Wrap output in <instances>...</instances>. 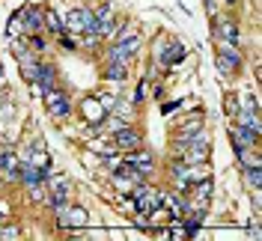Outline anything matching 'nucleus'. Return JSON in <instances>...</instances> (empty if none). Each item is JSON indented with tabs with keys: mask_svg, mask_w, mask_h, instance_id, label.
I'll return each instance as SVG.
<instances>
[{
	"mask_svg": "<svg viewBox=\"0 0 262 241\" xmlns=\"http://www.w3.org/2000/svg\"><path fill=\"white\" fill-rule=\"evenodd\" d=\"M57 221H60L63 229H81V226L90 224V214L81 206H63V209L57 211Z\"/></svg>",
	"mask_w": 262,
	"mask_h": 241,
	"instance_id": "nucleus-3",
	"label": "nucleus"
},
{
	"mask_svg": "<svg viewBox=\"0 0 262 241\" xmlns=\"http://www.w3.org/2000/svg\"><path fill=\"white\" fill-rule=\"evenodd\" d=\"M90 24H93V9H86V6L69 9V15L63 18V30L66 33H75V36H81Z\"/></svg>",
	"mask_w": 262,
	"mask_h": 241,
	"instance_id": "nucleus-2",
	"label": "nucleus"
},
{
	"mask_svg": "<svg viewBox=\"0 0 262 241\" xmlns=\"http://www.w3.org/2000/svg\"><path fill=\"white\" fill-rule=\"evenodd\" d=\"M146 93H149V83H146V78L137 83V90H134V96H131V104H143V98H146Z\"/></svg>",
	"mask_w": 262,
	"mask_h": 241,
	"instance_id": "nucleus-20",
	"label": "nucleus"
},
{
	"mask_svg": "<svg viewBox=\"0 0 262 241\" xmlns=\"http://www.w3.org/2000/svg\"><path fill=\"white\" fill-rule=\"evenodd\" d=\"M98 42H101V36H98V33H90V30L81 33V45H83V48L93 51V48H98Z\"/></svg>",
	"mask_w": 262,
	"mask_h": 241,
	"instance_id": "nucleus-21",
	"label": "nucleus"
},
{
	"mask_svg": "<svg viewBox=\"0 0 262 241\" xmlns=\"http://www.w3.org/2000/svg\"><path fill=\"white\" fill-rule=\"evenodd\" d=\"M45 107H48V113L54 116V119H60V122L72 116V101H69V93H66V90H57V86L45 93Z\"/></svg>",
	"mask_w": 262,
	"mask_h": 241,
	"instance_id": "nucleus-1",
	"label": "nucleus"
},
{
	"mask_svg": "<svg viewBox=\"0 0 262 241\" xmlns=\"http://www.w3.org/2000/svg\"><path fill=\"white\" fill-rule=\"evenodd\" d=\"M18 18H21V33H24V36H33V33H42L45 9H39V6H27V9H18Z\"/></svg>",
	"mask_w": 262,
	"mask_h": 241,
	"instance_id": "nucleus-4",
	"label": "nucleus"
},
{
	"mask_svg": "<svg viewBox=\"0 0 262 241\" xmlns=\"http://www.w3.org/2000/svg\"><path fill=\"white\" fill-rule=\"evenodd\" d=\"M0 173L9 179V182L18 179V155L12 149H0Z\"/></svg>",
	"mask_w": 262,
	"mask_h": 241,
	"instance_id": "nucleus-13",
	"label": "nucleus"
},
{
	"mask_svg": "<svg viewBox=\"0 0 262 241\" xmlns=\"http://www.w3.org/2000/svg\"><path fill=\"white\" fill-rule=\"evenodd\" d=\"M227 3H229V6H238V0H227Z\"/></svg>",
	"mask_w": 262,
	"mask_h": 241,
	"instance_id": "nucleus-26",
	"label": "nucleus"
},
{
	"mask_svg": "<svg viewBox=\"0 0 262 241\" xmlns=\"http://www.w3.org/2000/svg\"><path fill=\"white\" fill-rule=\"evenodd\" d=\"M155 51H158V63H161L164 69L182 60V45L179 42H161V45H155Z\"/></svg>",
	"mask_w": 262,
	"mask_h": 241,
	"instance_id": "nucleus-12",
	"label": "nucleus"
},
{
	"mask_svg": "<svg viewBox=\"0 0 262 241\" xmlns=\"http://www.w3.org/2000/svg\"><path fill=\"white\" fill-rule=\"evenodd\" d=\"M235 111H238V93H229L227 96V113L232 116Z\"/></svg>",
	"mask_w": 262,
	"mask_h": 241,
	"instance_id": "nucleus-23",
	"label": "nucleus"
},
{
	"mask_svg": "<svg viewBox=\"0 0 262 241\" xmlns=\"http://www.w3.org/2000/svg\"><path fill=\"white\" fill-rule=\"evenodd\" d=\"M203 128V116H194V119H185L179 125V137H191V134H196V131Z\"/></svg>",
	"mask_w": 262,
	"mask_h": 241,
	"instance_id": "nucleus-19",
	"label": "nucleus"
},
{
	"mask_svg": "<svg viewBox=\"0 0 262 241\" xmlns=\"http://www.w3.org/2000/svg\"><path fill=\"white\" fill-rule=\"evenodd\" d=\"M242 179L247 182L250 191H262V161L259 164H245L242 167Z\"/></svg>",
	"mask_w": 262,
	"mask_h": 241,
	"instance_id": "nucleus-14",
	"label": "nucleus"
},
{
	"mask_svg": "<svg viewBox=\"0 0 262 241\" xmlns=\"http://www.w3.org/2000/svg\"><path fill=\"white\" fill-rule=\"evenodd\" d=\"M81 113L86 122H93V125H101L104 119H107V111L101 107V101H98V96H86L81 98Z\"/></svg>",
	"mask_w": 262,
	"mask_h": 241,
	"instance_id": "nucleus-9",
	"label": "nucleus"
},
{
	"mask_svg": "<svg viewBox=\"0 0 262 241\" xmlns=\"http://www.w3.org/2000/svg\"><path fill=\"white\" fill-rule=\"evenodd\" d=\"M229 137H232V146L235 149H259V134L245 128V125H238V122L229 125Z\"/></svg>",
	"mask_w": 262,
	"mask_h": 241,
	"instance_id": "nucleus-6",
	"label": "nucleus"
},
{
	"mask_svg": "<svg viewBox=\"0 0 262 241\" xmlns=\"http://www.w3.org/2000/svg\"><path fill=\"white\" fill-rule=\"evenodd\" d=\"M6 217H9V206H6V203H0V221H6Z\"/></svg>",
	"mask_w": 262,
	"mask_h": 241,
	"instance_id": "nucleus-25",
	"label": "nucleus"
},
{
	"mask_svg": "<svg viewBox=\"0 0 262 241\" xmlns=\"http://www.w3.org/2000/svg\"><path fill=\"white\" fill-rule=\"evenodd\" d=\"M214 63H217V69H221V75L232 78V75L242 69V63H245V60H235V57H229V54H221V51H214Z\"/></svg>",
	"mask_w": 262,
	"mask_h": 241,
	"instance_id": "nucleus-15",
	"label": "nucleus"
},
{
	"mask_svg": "<svg viewBox=\"0 0 262 241\" xmlns=\"http://www.w3.org/2000/svg\"><path fill=\"white\" fill-rule=\"evenodd\" d=\"M33 86H39L42 96H45L48 90H54V86H57V65L39 63V75H36V83H33Z\"/></svg>",
	"mask_w": 262,
	"mask_h": 241,
	"instance_id": "nucleus-11",
	"label": "nucleus"
},
{
	"mask_svg": "<svg viewBox=\"0 0 262 241\" xmlns=\"http://www.w3.org/2000/svg\"><path fill=\"white\" fill-rule=\"evenodd\" d=\"M214 36H217L221 42L238 45V42H242V24H238L235 18H221V21L214 24Z\"/></svg>",
	"mask_w": 262,
	"mask_h": 241,
	"instance_id": "nucleus-8",
	"label": "nucleus"
},
{
	"mask_svg": "<svg viewBox=\"0 0 262 241\" xmlns=\"http://www.w3.org/2000/svg\"><path fill=\"white\" fill-rule=\"evenodd\" d=\"M125 78H128V63H107V69H104V80H111V83H122Z\"/></svg>",
	"mask_w": 262,
	"mask_h": 241,
	"instance_id": "nucleus-16",
	"label": "nucleus"
},
{
	"mask_svg": "<svg viewBox=\"0 0 262 241\" xmlns=\"http://www.w3.org/2000/svg\"><path fill=\"white\" fill-rule=\"evenodd\" d=\"M161 209L167 211V217H185V193L161 191Z\"/></svg>",
	"mask_w": 262,
	"mask_h": 241,
	"instance_id": "nucleus-10",
	"label": "nucleus"
},
{
	"mask_svg": "<svg viewBox=\"0 0 262 241\" xmlns=\"http://www.w3.org/2000/svg\"><path fill=\"white\" fill-rule=\"evenodd\" d=\"M111 140H114V146L119 149V152H128V149H137L143 137H140V131L137 128H131L128 122H125V125L114 128V137H111Z\"/></svg>",
	"mask_w": 262,
	"mask_h": 241,
	"instance_id": "nucleus-5",
	"label": "nucleus"
},
{
	"mask_svg": "<svg viewBox=\"0 0 262 241\" xmlns=\"http://www.w3.org/2000/svg\"><path fill=\"white\" fill-rule=\"evenodd\" d=\"M42 30H48L51 36H63V18L57 15V12H54V9H48V12H45V21H42Z\"/></svg>",
	"mask_w": 262,
	"mask_h": 241,
	"instance_id": "nucleus-17",
	"label": "nucleus"
},
{
	"mask_svg": "<svg viewBox=\"0 0 262 241\" xmlns=\"http://www.w3.org/2000/svg\"><path fill=\"white\" fill-rule=\"evenodd\" d=\"M122 161H125V164H131L134 170H140L143 176H146V173H152V167H155L152 152H143L140 146H137V149H128V152H122Z\"/></svg>",
	"mask_w": 262,
	"mask_h": 241,
	"instance_id": "nucleus-7",
	"label": "nucleus"
},
{
	"mask_svg": "<svg viewBox=\"0 0 262 241\" xmlns=\"http://www.w3.org/2000/svg\"><path fill=\"white\" fill-rule=\"evenodd\" d=\"M18 65H21V75H24V80H30V83H36V75H39V63H36V57H27V60H18Z\"/></svg>",
	"mask_w": 262,
	"mask_h": 241,
	"instance_id": "nucleus-18",
	"label": "nucleus"
},
{
	"mask_svg": "<svg viewBox=\"0 0 262 241\" xmlns=\"http://www.w3.org/2000/svg\"><path fill=\"white\" fill-rule=\"evenodd\" d=\"M0 238H18V226H6V229L0 232Z\"/></svg>",
	"mask_w": 262,
	"mask_h": 241,
	"instance_id": "nucleus-24",
	"label": "nucleus"
},
{
	"mask_svg": "<svg viewBox=\"0 0 262 241\" xmlns=\"http://www.w3.org/2000/svg\"><path fill=\"white\" fill-rule=\"evenodd\" d=\"M98 101H101V107H104L107 113L116 107V96H114V93H98Z\"/></svg>",
	"mask_w": 262,
	"mask_h": 241,
	"instance_id": "nucleus-22",
	"label": "nucleus"
}]
</instances>
